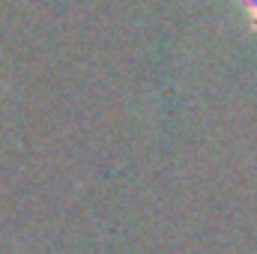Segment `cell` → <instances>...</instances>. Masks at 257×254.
<instances>
[{"label": "cell", "instance_id": "6da1fadb", "mask_svg": "<svg viewBox=\"0 0 257 254\" xmlns=\"http://www.w3.org/2000/svg\"><path fill=\"white\" fill-rule=\"evenodd\" d=\"M248 12H251V18L257 21V0H248Z\"/></svg>", "mask_w": 257, "mask_h": 254}]
</instances>
